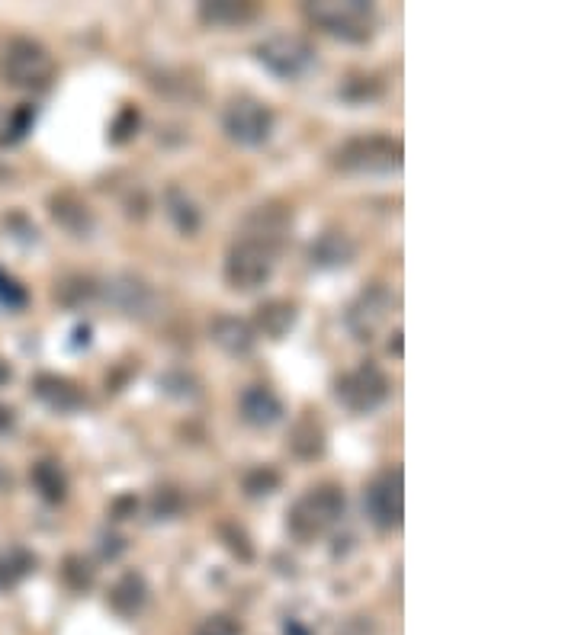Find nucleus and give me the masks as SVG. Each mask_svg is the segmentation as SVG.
<instances>
[{
    "label": "nucleus",
    "mask_w": 578,
    "mask_h": 635,
    "mask_svg": "<svg viewBox=\"0 0 578 635\" xmlns=\"http://www.w3.org/2000/svg\"><path fill=\"white\" fill-rule=\"evenodd\" d=\"M222 129L235 145L261 148L273 135V110L264 100L241 94L235 100H228V106L222 110Z\"/></svg>",
    "instance_id": "6"
},
{
    "label": "nucleus",
    "mask_w": 578,
    "mask_h": 635,
    "mask_svg": "<svg viewBox=\"0 0 578 635\" xmlns=\"http://www.w3.org/2000/svg\"><path fill=\"white\" fill-rule=\"evenodd\" d=\"M164 209H167V219L174 222V228L180 231V235L193 238L196 231H200V225H203V212L196 209L193 196H190L184 187H177V183H171V187L164 190Z\"/></svg>",
    "instance_id": "18"
},
{
    "label": "nucleus",
    "mask_w": 578,
    "mask_h": 635,
    "mask_svg": "<svg viewBox=\"0 0 578 635\" xmlns=\"http://www.w3.org/2000/svg\"><path fill=\"white\" fill-rule=\"evenodd\" d=\"M280 472L277 469H270V466H257V469H251L248 475H245V494L248 498H267V494H273V491H280Z\"/></svg>",
    "instance_id": "27"
},
{
    "label": "nucleus",
    "mask_w": 578,
    "mask_h": 635,
    "mask_svg": "<svg viewBox=\"0 0 578 635\" xmlns=\"http://www.w3.org/2000/svg\"><path fill=\"white\" fill-rule=\"evenodd\" d=\"M405 148L392 135H354L331 151V164L344 174L376 177V174H395L402 170Z\"/></svg>",
    "instance_id": "1"
},
{
    "label": "nucleus",
    "mask_w": 578,
    "mask_h": 635,
    "mask_svg": "<svg viewBox=\"0 0 578 635\" xmlns=\"http://www.w3.org/2000/svg\"><path fill=\"white\" fill-rule=\"evenodd\" d=\"M65 578L74 587H87L94 581V568H90V562H84L81 555H71V559H65Z\"/></svg>",
    "instance_id": "31"
},
{
    "label": "nucleus",
    "mask_w": 578,
    "mask_h": 635,
    "mask_svg": "<svg viewBox=\"0 0 578 635\" xmlns=\"http://www.w3.org/2000/svg\"><path fill=\"white\" fill-rule=\"evenodd\" d=\"M33 565H36V559L26 549H20V546L0 552V587L17 584L23 575H29V571H33Z\"/></svg>",
    "instance_id": "25"
},
{
    "label": "nucleus",
    "mask_w": 578,
    "mask_h": 635,
    "mask_svg": "<svg viewBox=\"0 0 578 635\" xmlns=\"http://www.w3.org/2000/svg\"><path fill=\"white\" fill-rule=\"evenodd\" d=\"M334 395L354 414H373L389 398V379L379 366L363 363L334 382Z\"/></svg>",
    "instance_id": "9"
},
{
    "label": "nucleus",
    "mask_w": 578,
    "mask_h": 635,
    "mask_svg": "<svg viewBox=\"0 0 578 635\" xmlns=\"http://www.w3.org/2000/svg\"><path fill=\"white\" fill-rule=\"evenodd\" d=\"M257 61L270 71L283 77V81H296V77L309 74L315 68V49L293 33H273L264 42H257L254 49Z\"/></svg>",
    "instance_id": "7"
},
{
    "label": "nucleus",
    "mask_w": 578,
    "mask_h": 635,
    "mask_svg": "<svg viewBox=\"0 0 578 635\" xmlns=\"http://www.w3.org/2000/svg\"><path fill=\"white\" fill-rule=\"evenodd\" d=\"M209 337L228 356H248L257 344L254 328L238 315H216L209 324Z\"/></svg>",
    "instance_id": "16"
},
{
    "label": "nucleus",
    "mask_w": 578,
    "mask_h": 635,
    "mask_svg": "<svg viewBox=\"0 0 578 635\" xmlns=\"http://www.w3.org/2000/svg\"><path fill=\"white\" fill-rule=\"evenodd\" d=\"M203 635H235V626L228 623L225 616H216V619H209V623H206Z\"/></svg>",
    "instance_id": "34"
},
{
    "label": "nucleus",
    "mask_w": 578,
    "mask_h": 635,
    "mask_svg": "<svg viewBox=\"0 0 578 635\" xmlns=\"http://www.w3.org/2000/svg\"><path fill=\"white\" fill-rule=\"evenodd\" d=\"M10 376H13V373H10V366H7L4 360H0V385L10 382Z\"/></svg>",
    "instance_id": "37"
},
{
    "label": "nucleus",
    "mask_w": 578,
    "mask_h": 635,
    "mask_svg": "<svg viewBox=\"0 0 578 635\" xmlns=\"http://www.w3.org/2000/svg\"><path fill=\"white\" fill-rule=\"evenodd\" d=\"M222 539L228 542V549L241 555V559H251L248 536H245V530H241V526H235V523H225V526H222Z\"/></svg>",
    "instance_id": "32"
},
{
    "label": "nucleus",
    "mask_w": 578,
    "mask_h": 635,
    "mask_svg": "<svg viewBox=\"0 0 578 635\" xmlns=\"http://www.w3.org/2000/svg\"><path fill=\"white\" fill-rule=\"evenodd\" d=\"M26 302H29L26 289L13 280V276L0 270V305H4L7 312H20V308H26Z\"/></svg>",
    "instance_id": "30"
},
{
    "label": "nucleus",
    "mask_w": 578,
    "mask_h": 635,
    "mask_svg": "<svg viewBox=\"0 0 578 635\" xmlns=\"http://www.w3.org/2000/svg\"><path fill=\"white\" fill-rule=\"evenodd\" d=\"M296 324V305L293 302H283V299H270L257 308L254 315V334H264L270 340H283L289 331H293Z\"/></svg>",
    "instance_id": "19"
},
{
    "label": "nucleus",
    "mask_w": 578,
    "mask_h": 635,
    "mask_svg": "<svg viewBox=\"0 0 578 635\" xmlns=\"http://www.w3.org/2000/svg\"><path fill=\"white\" fill-rule=\"evenodd\" d=\"M33 485L45 501L58 504V501H65V494H68V475L55 459H42L33 466Z\"/></svg>",
    "instance_id": "22"
},
{
    "label": "nucleus",
    "mask_w": 578,
    "mask_h": 635,
    "mask_svg": "<svg viewBox=\"0 0 578 635\" xmlns=\"http://www.w3.org/2000/svg\"><path fill=\"white\" fill-rule=\"evenodd\" d=\"M257 17L251 0H206L200 4V20L206 26H245Z\"/></svg>",
    "instance_id": "20"
},
{
    "label": "nucleus",
    "mask_w": 578,
    "mask_h": 635,
    "mask_svg": "<svg viewBox=\"0 0 578 635\" xmlns=\"http://www.w3.org/2000/svg\"><path fill=\"white\" fill-rule=\"evenodd\" d=\"M363 501H367V514L379 530H399L405 517V472L392 466L373 475L363 491Z\"/></svg>",
    "instance_id": "8"
},
{
    "label": "nucleus",
    "mask_w": 578,
    "mask_h": 635,
    "mask_svg": "<svg viewBox=\"0 0 578 635\" xmlns=\"http://www.w3.org/2000/svg\"><path fill=\"white\" fill-rule=\"evenodd\" d=\"M97 292H100V286L90 280V276H81V273H71L62 283H55V299L68 308L87 305L90 299H97Z\"/></svg>",
    "instance_id": "24"
},
{
    "label": "nucleus",
    "mask_w": 578,
    "mask_h": 635,
    "mask_svg": "<svg viewBox=\"0 0 578 635\" xmlns=\"http://www.w3.org/2000/svg\"><path fill=\"white\" fill-rule=\"evenodd\" d=\"M392 305H395V296L383 283L367 286L351 302V308H347V328H351L357 340H373V334L386 324Z\"/></svg>",
    "instance_id": "11"
},
{
    "label": "nucleus",
    "mask_w": 578,
    "mask_h": 635,
    "mask_svg": "<svg viewBox=\"0 0 578 635\" xmlns=\"http://www.w3.org/2000/svg\"><path fill=\"white\" fill-rule=\"evenodd\" d=\"M13 427V411L0 405V430H10Z\"/></svg>",
    "instance_id": "35"
},
{
    "label": "nucleus",
    "mask_w": 578,
    "mask_h": 635,
    "mask_svg": "<svg viewBox=\"0 0 578 635\" xmlns=\"http://www.w3.org/2000/svg\"><path fill=\"white\" fill-rule=\"evenodd\" d=\"M289 449L299 456V459H318L325 453V427L318 424V417L306 414L299 417L289 430Z\"/></svg>",
    "instance_id": "21"
},
{
    "label": "nucleus",
    "mask_w": 578,
    "mask_h": 635,
    "mask_svg": "<svg viewBox=\"0 0 578 635\" xmlns=\"http://www.w3.org/2000/svg\"><path fill=\"white\" fill-rule=\"evenodd\" d=\"M4 488H10V472L0 466V491H4Z\"/></svg>",
    "instance_id": "38"
},
{
    "label": "nucleus",
    "mask_w": 578,
    "mask_h": 635,
    "mask_svg": "<svg viewBox=\"0 0 578 635\" xmlns=\"http://www.w3.org/2000/svg\"><path fill=\"white\" fill-rule=\"evenodd\" d=\"M306 17L325 33L357 45L370 42L376 33V7L367 0H315L306 4Z\"/></svg>",
    "instance_id": "5"
},
{
    "label": "nucleus",
    "mask_w": 578,
    "mask_h": 635,
    "mask_svg": "<svg viewBox=\"0 0 578 635\" xmlns=\"http://www.w3.org/2000/svg\"><path fill=\"white\" fill-rule=\"evenodd\" d=\"M33 395L42 401L45 408L55 411V414H74L84 408V392L65 376H55V373H42L33 382Z\"/></svg>",
    "instance_id": "15"
},
{
    "label": "nucleus",
    "mask_w": 578,
    "mask_h": 635,
    "mask_svg": "<svg viewBox=\"0 0 578 635\" xmlns=\"http://www.w3.org/2000/svg\"><path fill=\"white\" fill-rule=\"evenodd\" d=\"M238 408H241V417H245V424L261 427V430L280 424L286 414L280 395L273 392L270 385H248L238 398Z\"/></svg>",
    "instance_id": "13"
},
{
    "label": "nucleus",
    "mask_w": 578,
    "mask_h": 635,
    "mask_svg": "<svg viewBox=\"0 0 578 635\" xmlns=\"http://www.w3.org/2000/svg\"><path fill=\"white\" fill-rule=\"evenodd\" d=\"M344 517V491L338 485H315L299 494L286 510V530L299 542H312L325 536L334 523Z\"/></svg>",
    "instance_id": "2"
},
{
    "label": "nucleus",
    "mask_w": 578,
    "mask_h": 635,
    "mask_svg": "<svg viewBox=\"0 0 578 635\" xmlns=\"http://www.w3.org/2000/svg\"><path fill=\"white\" fill-rule=\"evenodd\" d=\"M139 122H142L139 110H135V106H123L119 116H116V122H113V129H110V142L113 145H126L129 138L139 132Z\"/></svg>",
    "instance_id": "29"
},
{
    "label": "nucleus",
    "mask_w": 578,
    "mask_h": 635,
    "mask_svg": "<svg viewBox=\"0 0 578 635\" xmlns=\"http://www.w3.org/2000/svg\"><path fill=\"white\" fill-rule=\"evenodd\" d=\"M0 77L17 90H49L55 81V58L42 42L13 36L0 49Z\"/></svg>",
    "instance_id": "3"
},
{
    "label": "nucleus",
    "mask_w": 578,
    "mask_h": 635,
    "mask_svg": "<svg viewBox=\"0 0 578 635\" xmlns=\"http://www.w3.org/2000/svg\"><path fill=\"white\" fill-rule=\"evenodd\" d=\"M280 254H283L280 247H273V244L241 231L225 254V283L238 292H254V289L267 286L273 270H277Z\"/></svg>",
    "instance_id": "4"
},
{
    "label": "nucleus",
    "mask_w": 578,
    "mask_h": 635,
    "mask_svg": "<svg viewBox=\"0 0 578 635\" xmlns=\"http://www.w3.org/2000/svg\"><path fill=\"white\" fill-rule=\"evenodd\" d=\"M164 382H177V389H171V395H177V398H196L200 395V385H196L190 376H184V373H167L164 376Z\"/></svg>",
    "instance_id": "33"
},
{
    "label": "nucleus",
    "mask_w": 578,
    "mask_h": 635,
    "mask_svg": "<svg viewBox=\"0 0 578 635\" xmlns=\"http://www.w3.org/2000/svg\"><path fill=\"white\" fill-rule=\"evenodd\" d=\"M103 299L110 302L116 312H123L126 318H151L158 312V292L151 289V283H145L142 276H135V273H116L110 276L103 286Z\"/></svg>",
    "instance_id": "10"
},
{
    "label": "nucleus",
    "mask_w": 578,
    "mask_h": 635,
    "mask_svg": "<svg viewBox=\"0 0 578 635\" xmlns=\"http://www.w3.org/2000/svg\"><path fill=\"white\" fill-rule=\"evenodd\" d=\"M357 257V244L351 241L347 231L328 228L309 244V263L318 270H341Z\"/></svg>",
    "instance_id": "14"
},
{
    "label": "nucleus",
    "mask_w": 578,
    "mask_h": 635,
    "mask_svg": "<svg viewBox=\"0 0 578 635\" xmlns=\"http://www.w3.org/2000/svg\"><path fill=\"white\" fill-rule=\"evenodd\" d=\"M180 507H184V498H180V491L171 485L155 488V494H151V517L155 520H174L180 514Z\"/></svg>",
    "instance_id": "28"
},
{
    "label": "nucleus",
    "mask_w": 578,
    "mask_h": 635,
    "mask_svg": "<svg viewBox=\"0 0 578 635\" xmlns=\"http://www.w3.org/2000/svg\"><path fill=\"white\" fill-rule=\"evenodd\" d=\"M241 231L283 251L286 241H289V231H293V212H289L283 203H264V206L251 209V215L245 219V228Z\"/></svg>",
    "instance_id": "12"
},
{
    "label": "nucleus",
    "mask_w": 578,
    "mask_h": 635,
    "mask_svg": "<svg viewBox=\"0 0 578 635\" xmlns=\"http://www.w3.org/2000/svg\"><path fill=\"white\" fill-rule=\"evenodd\" d=\"M49 212H52V219L74 238H90V231H94V212H90V206L74 193H55L49 199Z\"/></svg>",
    "instance_id": "17"
},
{
    "label": "nucleus",
    "mask_w": 578,
    "mask_h": 635,
    "mask_svg": "<svg viewBox=\"0 0 578 635\" xmlns=\"http://www.w3.org/2000/svg\"><path fill=\"white\" fill-rule=\"evenodd\" d=\"M145 597H148V587H145L142 575H135V571H126V575L116 581L113 594H110L113 607H116L119 613H135V610H142Z\"/></svg>",
    "instance_id": "23"
},
{
    "label": "nucleus",
    "mask_w": 578,
    "mask_h": 635,
    "mask_svg": "<svg viewBox=\"0 0 578 635\" xmlns=\"http://www.w3.org/2000/svg\"><path fill=\"white\" fill-rule=\"evenodd\" d=\"M389 350H392L395 356H402V331H395V340L389 344Z\"/></svg>",
    "instance_id": "36"
},
{
    "label": "nucleus",
    "mask_w": 578,
    "mask_h": 635,
    "mask_svg": "<svg viewBox=\"0 0 578 635\" xmlns=\"http://www.w3.org/2000/svg\"><path fill=\"white\" fill-rule=\"evenodd\" d=\"M33 106H17L13 113H4L0 110V145H13L20 142V138L29 132V126H33Z\"/></svg>",
    "instance_id": "26"
}]
</instances>
